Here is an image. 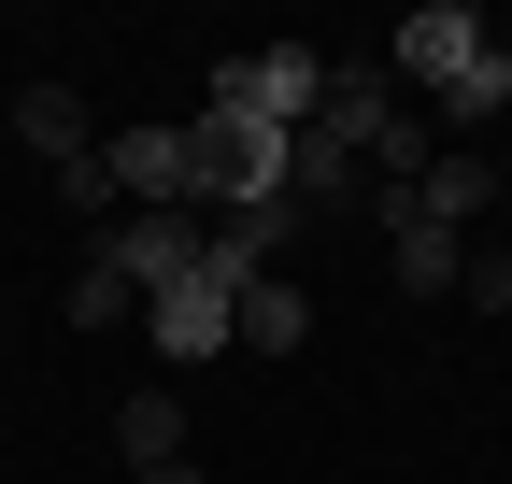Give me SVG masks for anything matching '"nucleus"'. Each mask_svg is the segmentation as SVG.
<instances>
[{"label": "nucleus", "mask_w": 512, "mask_h": 484, "mask_svg": "<svg viewBox=\"0 0 512 484\" xmlns=\"http://www.w3.org/2000/svg\"><path fill=\"white\" fill-rule=\"evenodd\" d=\"M356 214H370V228H384V271H399V285H413V299H456V271H470V242H456V228H427V214H413V200H399V186H370V200H356Z\"/></svg>", "instance_id": "nucleus-6"}, {"label": "nucleus", "mask_w": 512, "mask_h": 484, "mask_svg": "<svg viewBox=\"0 0 512 484\" xmlns=\"http://www.w3.org/2000/svg\"><path fill=\"white\" fill-rule=\"evenodd\" d=\"M214 100H242L256 129H313V100H328V57H313V43H256V57H228V72H214Z\"/></svg>", "instance_id": "nucleus-4"}, {"label": "nucleus", "mask_w": 512, "mask_h": 484, "mask_svg": "<svg viewBox=\"0 0 512 484\" xmlns=\"http://www.w3.org/2000/svg\"><path fill=\"white\" fill-rule=\"evenodd\" d=\"M143 484H214V470H200V456H171V470H143Z\"/></svg>", "instance_id": "nucleus-14"}, {"label": "nucleus", "mask_w": 512, "mask_h": 484, "mask_svg": "<svg viewBox=\"0 0 512 484\" xmlns=\"http://www.w3.org/2000/svg\"><path fill=\"white\" fill-rule=\"evenodd\" d=\"M114 456H128V484H143V470H171V456H185V399H171V385L114 399Z\"/></svg>", "instance_id": "nucleus-10"}, {"label": "nucleus", "mask_w": 512, "mask_h": 484, "mask_svg": "<svg viewBox=\"0 0 512 484\" xmlns=\"http://www.w3.org/2000/svg\"><path fill=\"white\" fill-rule=\"evenodd\" d=\"M384 72L427 86V129H498V43H484L470 0H413L384 29Z\"/></svg>", "instance_id": "nucleus-1"}, {"label": "nucleus", "mask_w": 512, "mask_h": 484, "mask_svg": "<svg viewBox=\"0 0 512 484\" xmlns=\"http://www.w3.org/2000/svg\"><path fill=\"white\" fill-rule=\"evenodd\" d=\"M86 257H100L128 299H157V285H185V271H200V214H114Z\"/></svg>", "instance_id": "nucleus-5"}, {"label": "nucleus", "mask_w": 512, "mask_h": 484, "mask_svg": "<svg viewBox=\"0 0 512 484\" xmlns=\"http://www.w3.org/2000/svg\"><path fill=\"white\" fill-rule=\"evenodd\" d=\"M15 143H29L43 171H72V157H100V129H86V100H72V86H15Z\"/></svg>", "instance_id": "nucleus-8"}, {"label": "nucleus", "mask_w": 512, "mask_h": 484, "mask_svg": "<svg viewBox=\"0 0 512 484\" xmlns=\"http://www.w3.org/2000/svg\"><path fill=\"white\" fill-rule=\"evenodd\" d=\"M299 342H313L299 271H256V285H242V356H299Z\"/></svg>", "instance_id": "nucleus-9"}, {"label": "nucleus", "mask_w": 512, "mask_h": 484, "mask_svg": "<svg viewBox=\"0 0 512 484\" xmlns=\"http://www.w3.org/2000/svg\"><path fill=\"white\" fill-rule=\"evenodd\" d=\"M456 299H470V314H512V257H498V242H470V271H456Z\"/></svg>", "instance_id": "nucleus-13"}, {"label": "nucleus", "mask_w": 512, "mask_h": 484, "mask_svg": "<svg viewBox=\"0 0 512 484\" xmlns=\"http://www.w3.org/2000/svg\"><path fill=\"white\" fill-rule=\"evenodd\" d=\"M399 200H413L427 228H456V242H470V228H484V200H498V157H427Z\"/></svg>", "instance_id": "nucleus-7"}, {"label": "nucleus", "mask_w": 512, "mask_h": 484, "mask_svg": "<svg viewBox=\"0 0 512 484\" xmlns=\"http://www.w3.org/2000/svg\"><path fill=\"white\" fill-rule=\"evenodd\" d=\"M57 200H72L86 228H114V214H128V200H114V171H100V157H72V171H57Z\"/></svg>", "instance_id": "nucleus-12"}, {"label": "nucleus", "mask_w": 512, "mask_h": 484, "mask_svg": "<svg viewBox=\"0 0 512 484\" xmlns=\"http://www.w3.org/2000/svg\"><path fill=\"white\" fill-rule=\"evenodd\" d=\"M143 328H157L171 371H214V356H242V285H228V271H185V285L143 299Z\"/></svg>", "instance_id": "nucleus-2"}, {"label": "nucleus", "mask_w": 512, "mask_h": 484, "mask_svg": "<svg viewBox=\"0 0 512 484\" xmlns=\"http://www.w3.org/2000/svg\"><path fill=\"white\" fill-rule=\"evenodd\" d=\"M57 314H72V328H114V314H128V285H114L100 257H72V285H57Z\"/></svg>", "instance_id": "nucleus-11"}, {"label": "nucleus", "mask_w": 512, "mask_h": 484, "mask_svg": "<svg viewBox=\"0 0 512 484\" xmlns=\"http://www.w3.org/2000/svg\"><path fill=\"white\" fill-rule=\"evenodd\" d=\"M498 129H512V43H498Z\"/></svg>", "instance_id": "nucleus-15"}, {"label": "nucleus", "mask_w": 512, "mask_h": 484, "mask_svg": "<svg viewBox=\"0 0 512 484\" xmlns=\"http://www.w3.org/2000/svg\"><path fill=\"white\" fill-rule=\"evenodd\" d=\"M100 171L128 214H200V143L185 129H100Z\"/></svg>", "instance_id": "nucleus-3"}]
</instances>
